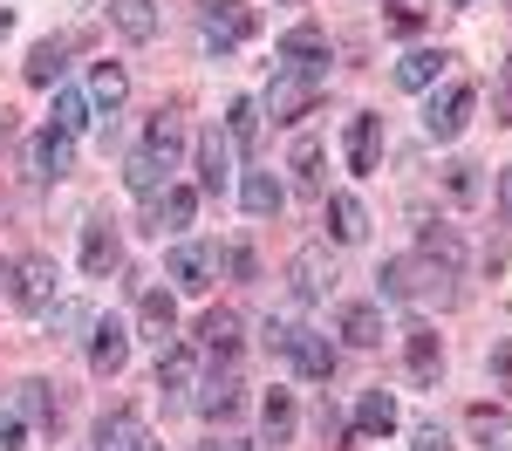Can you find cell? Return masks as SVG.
<instances>
[{
	"instance_id": "obj_51",
	"label": "cell",
	"mask_w": 512,
	"mask_h": 451,
	"mask_svg": "<svg viewBox=\"0 0 512 451\" xmlns=\"http://www.w3.org/2000/svg\"><path fill=\"white\" fill-rule=\"evenodd\" d=\"M137 451H164V445H137Z\"/></svg>"
},
{
	"instance_id": "obj_26",
	"label": "cell",
	"mask_w": 512,
	"mask_h": 451,
	"mask_svg": "<svg viewBox=\"0 0 512 451\" xmlns=\"http://www.w3.org/2000/svg\"><path fill=\"white\" fill-rule=\"evenodd\" d=\"M198 342H205L212 356H233V349H239V315H233V308H212V315L198 322Z\"/></svg>"
},
{
	"instance_id": "obj_29",
	"label": "cell",
	"mask_w": 512,
	"mask_h": 451,
	"mask_svg": "<svg viewBox=\"0 0 512 451\" xmlns=\"http://www.w3.org/2000/svg\"><path fill=\"white\" fill-rule=\"evenodd\" d=\"M437 69H444V55H437V48H417V55L396 62V89H431Z\"/></svg>"
},
{
	"instance_id": "obj_19",
	"label": "cell",
	"mask_w": 512,
	"mask_h": 451,
	"mask_svg": "<svg viewBox=\"0 0 512 451\" xmlns=\"http://www.w3.org/2000/svg\"><path fill=\"white\" fill-rule=\"evenodd\" d=\"M342 335H349L355 349H376V342H383V301H355V308H342Z\"/></svg>"
},
{
	"instance_id": "obj_2",
	"label": "cell",
	"mask_w": 512,
	"mask_h": 451,
	"mask_svg": "<svg viewBox=\"0 0 512 451\" xmlns=\"http://www.w3.org/2000/svg\"><path fill=\"white\" fill-rule=\"evenodd\" d=\"M219 274H226V246H212V240H178L171 246V281H178V294H205Z\"/></svg>"
},
{
	"instance_id": "obj_40",
	"label": "cell",
	"mask_w": 512,
	"mask_h": 451,
	"mask_svg": "<svg viewBox=\"0 0 512 451\" xmlns=\"http://www.w3.org/2000/svg\"><path fill=\"white\" fill-rule=\"evenodd\" d=\"M21 417H35V424H55V397H48V383H21Z\"/></svg>"
},
{
	"instance_id": "obj_8",
	"label": "cell",
	"mask_w": 512,
	"mask_h": 451,
	"mask_svg": "<svg viewBox=\"0 0 512 451\" xmlns=\"http://www.w3.org/2000/svg\"><path fill=\"white\" fill-rule=\"evenodd\" d=\"M117 260H123V246H117V226H110V219L82 226V274H89V281H103Z\"/></svg>"
},
{
	"instance_id": "obj_53",
	"label": "cell",
	"mask_w": 512,
	"mask_h": 451,
	"mask_svg": "<svg viewBox=\"0 0 512 451\" xmlns=\"http://www.w3.org/2000/svg\"><path fill=\"white\" fill-rule=\"evenodd\" d=\"M198 451H219V445H198Z\"/></svg>"
},
{
	"instance_id": "obj_42",
	"label": "cell",
	"mask_w": 512,
	"mask_h": 451,
	"mask_svg": "<svg viewBox=\"0 0 512 451\" xmlns=\"http://www.w3.org/2000/svg\"><path fill=\"white\" fill-rule=\"evenodd\" d=\"M390 28L417 35V28H424V0H390Z\"/></svg>"
},
{
	"instance_id": "obj_41",
	"label": "cell",
	"mask_w": 512,
	"mask_h": 451,
	"mask_svg": "<svg viewBox=\"0 0 512 451\" xmlns=\"http://www.w3.org/2000/svg\"><path fill=\"white\" fill-rule=\"evenodd\" d=\"M444 185L451 199H478V164H444Z\"/></svg>"
},
{
	"instance_id": "obj_14",
	"label": "cell",
	"mask_w": 512,
	"mask_h": 451,
	"mask_svg": "<svg viewBox=\"0 0 512 451\" xmlns=\"http://www.w3.org/2000/svg\"><path fill=\"white\" fill-rule=\"evenodd\" d=\"M28 158H35L41 178H62V171L76 164V144H69V130H41L35 144H28Z\"/></svg>"
},
{
	"instance_id": "obj_9",
	"label": "cell",
	"mask_w": 512,
	"mask_h": 451,
	"mask_svg": "<svg viewBox=\"0 0 512 451\" xmlns=\"http://www.w3.org/2000/svg\"><path fill=\"white\" fill-rule=\"evenodd\" d=\"M123 185H130L137 199H158L164 185H171V164H164L158 151H130V158H123Z\"/></svg>"
},
{
	"instance_id": "obj_7",
	"label": "cell",
	"mask_w": 512,
	"mask_h": 451,
	"mask_svg": "<svg viewBox=\"0 0 512 451\" xmlns=\"http://www.w3.org/2000/svg\"><path fill=\"white\" fill-rule=\"evenodd\" d=\"M315 89H321V69H308V76H287V82H274L267 89V117H280V123H294V117H308V103H315Z\"/></svg>"
},
{
	"instance_id": "obj_18",
	"label": "cell",
	"mask_w": 512,
	"mask_h": 451,
	"mask_svg": "<svg viewBox=\"0 0 512 451\" xmlns=\"http://www.w3.org/2000/svg\"><path fill=\"white\" fill-rule=\"evenodd\" d=\"M192 349H178V342H171V349H164V363H158V390H164V404H185V390H192Z\"/></svg>"
},
{
	"instance_id": "obj_25",
	"label": "cell",
	"mask_w": 512,
	"mask_h": 451,
	"mask_svg": "<svg viewBox=\"0 0 512 451\" xmlns=\"http://www.w3.org/2000/svg\"><path fill=\"white\" fill-rule=\"evenodd\" d=\"M280 55L301 62V69H328V35L321 28H294V35H280Z\"/></svg>"
},
{
	"instance_id": "obj_22",
	"label": "cell",
	"mask_w": 512,
	"mask_h": 451,
	"mask_svg": "<svg viewBox=\"0 0 512 451\" xmlns=\"http://www.w3.org/2000/svg\"><path fill=\"white\" fill-rule=\"evenodd\" d=\"M328 233H335L342 246H355V240H362V233H369V212H362V199L335 192V199H328Z\"/></svg>"
},
{
	"instance_id": "obj_34",
	"label": "cell",
	"mask_w": 512,
	"mask_h": 451,
	"mask_svg": "<svg viewBox=\"0 0 512 451\" xmlns=\"http://www.w3.org/2000/svg\"><path fill=\"white\" fill-rule=\"evenodd\" d=\"M260 424H267V445H287V438H294V397H287V390H274V397H267V410H260Z\"/></svg>"
},
{
	"instance_id": "obj_54",
	"label": "cell",
	"mask_w": 512,
	"mask_h": 451,
	"mask_svg": "<svg viewBox=\"0 0 512 451\" xmlns=\"http://www.w3.org/2000/svg\"><path fill=\"white\" fill-rule=\"evenodd\" d=\"M506 7H512V0H506Z\"/></svg>"
},
{
	"instance_id": "obj_43",
	"label": "cell",
	"mask_w": 512,
	"mask_h": 451,
	"mask_svg": "<svg viewBox=\"0 0 512 451\" xmlns=\"http://www.w3.org/2000/svg\"><path fill=\"white\" fill-rule=\"evenodd\" d=\"M28 445V424H21V410H0V451H21Z\"/></svg>"
},
{
	"instance_id": "obj_27",
	"label": "cell",
	"mask_w": 512,
	"mask_h": 451,
	"mask_svg": "<svg viewBox=\"0 0 512 451\" xmlns=\"http://www.w3.org/2000/svg\"><path fill=\"white\" fill-rule=\"evenodd\" d=\"M192 212H198V192H185V185H164V199H158V233H185V226H192Z\"/></svg>"
},
{
	"instance_id": "obj_46",
	"label": "cell",
	"mask_w": 512,
	"mask_h": 451,
	"mask_svg": "<svg viewBox=\"0 0 512 451\" xmlns=\"http://www.w3.org/2000/svg\"><path fill=\"white\" fill-rule=\"evenodd\" d=\"M294 335H301L294 322H267V349H294Z\"/></svg>"
},
{
	"instance_id": "obj_50",
	"label": "cell",
	"mask_w": 512,
	"mask_h": 451,
	"mask_svg": "<svg viewBox=\"0 0 512 451\" xmlns=\"http://www.w3.org/2000/svg\"><path fill=\"white\" fill-rule=\"evenodd\" d=\"M7 28H14V14H7V7H0V35H7Z\"/></svg>"
},
{
	"instance_id": "obj_6",
	"label": "cell",
	"mask_w": 512,
	"mask_h": 451,
	"mask_svg": "<svg viewBox=\"0 0 512 451\" xmlns=\"http://www.w3.org/2000/svg\"><path fill=\"white\" fill-rule=\"evenodd\" d=\"M198 185H205L212 199L233 185V137H226V130H205V137H198Z\"/></svg>"
},
{
	"instance_id": "obj_33",
	"label": "cell",
	"mask_w": 512,
	"mask_h": 451,
	"mask_svg": "<svg viewBox=\"0 0 512 451\" xmlns=\"http://www.w3.org/2000/svg\"><path fill=\"white\" fill-rule=\"evenodd\" d=\"M144 151H158V158L178 171V151H185V123H178V117H158V123H151V137H144Z\"/></svg>"
},
{
	"instance_id": "obj_49",
	"label": "cell",
	"mask_w": 512,
	"mask_h": 451,
	"mask_svg": "<svg viewBox=\"0 0 512 451\" xmlns=\"http://www.w3.org/2000/svg\"><path fill=\"white\" fill-rule=\"evenodd\" d=\"M219 451H253V445H239V438H226V445H219Z\"/></svg>"
},
{
	"instance_id": "obj_48",
	"label": "cell",
	"mask_w": 512,
	"mask_h": 451,
	"mask_svg": "<svg viewBox=\"0 0 512 451\" xmlns=\"http://www.w3.org/2000/svg\"><path fill=\"white\" fill-rule=\"evenodd\" d=\"M506 123H512V62H506Z\"/></svg>"
},
{
	"instance_id": "obj_45",
	"label": "cell",
	"mask_w": 512,
	"mask_h": 451,
	"mask_svg": "<svg viewBox=\"0 0 512 451\" xmlns=\"http://www.w3.org/2000/svg\"><path fill=\"white\" fill-rule=\"evenodd\" d=\"M321 438H328V451H342V410L321 404Z\"/></svg>"
},
{
	"instance_id": "obj_31",
	"label": "cell",
	"mask_w": 512,
	"mask_h": 451,
	"mask_svg": "<svg viewBox=\"0 0 512 451\" xmlns=\"http://www.w3.org/2000/svg\"><path fill=\"white\" fill-rule=\"evenodd\" d=\"M198 410H205V417H233V410H239V376H233V369H219V376L205 383Z\"/></svg>"
},
{
	"instance_id": "obj_15",
	"label": "cell",
	"mask_w": 512,
	"mask_h": 451,
	"mask_svg": "<svg viewBox=\"0 0 512 451\" xmlns=\"http://www.w3.org/2000/svg\"><path fill=\"white\" fill-rule=\"evenodd\" d=\"M137 445H144V417L137 410H110L96 424V451H137Z\"/></svg>"
},
{
	"instance_id": "obj_52",
	"label": "cell",
	"mask_w": 512,
	"mask_h": 451,
	"mask_svg": "<svg viewBox=\"0 0 512 451\" xmlns=\"http://www.w3.org/2000/svg\"><path fill=\"white\" fill-rule=\"evenodd\" d=\"M451 7H472V0H451Z\"/></svg>"
},
{
	"instance_id": "obj_24",
	"label": "cell",
	"mask_w": 512,
	"mask_h": 451,
	"mask_svg": "<svg viewBox=\"0 0 512 451\" xmlns=\"http://www.w3.org/2000/svg\"><path fill=\"white\" fill-rule=\"evenodd\" d=\"M41 315H48V335H55V342H76L82 328L96 322V308H89V301H48Z\"/></svg>"
},
{
	"instance_id": "obj_3",
	"label": "cell",
	"mask_w": 512,
	"mask_h": 451,
	"mask_svg": "<svg viewBox=\"0 0 512 451\" xmlns=\"http://www.w3.org/2000/svg\"><path fill=\"white\" fill-rule=\"evenodd\" d=\"M253 35V14L239 0H198V41L205 48H239Z\"/></svg>"
},
{
	"instance_id": "obj_36",
	"label": "cell",
	"mask_w": 512,
	"mask_h": 451,
	"mask_svg": "<svg viewBox=\"0 0 512 451\" xmlns=\"http://www.w3.org/2000/svg\"><path fill=\"white\" fill-rule=\"evenodd\" d=\"M82 123H89V96H82V89H55V130L76 137Z\"/></svg>"
},
{
	"instance_id": "obj_12",
	"label": "cell",
	"mask_w": 512,
	"mask_h": 451,
	"mask_svg": "<svg viewBox=\"0 0 512 451\" xmlns=\"http://www.w3.org/2000/svg\"><path fill=\"white\" fill-rule=\"evenodd\" d=\"M328 281H335V260H328V246H308V253H294V294H301V301L328 294Z\"/></svg>"
},
{
	"instance_id": "obj_17",
	"label": "cell",
	"mask_w": 512,
	"mask_h": 451,
	"mask_svg": "<svg viewBox=\"0 0 512 451\" xmlns=\"http://www.w3.org/2000/svg\"><path fill=\"white\" fill-rule=\"evenodd\" d=\"M465 424H472V438H478L485 451H512V417H506V410L472 404V410H465Z\"/></svg>"
},
{
	"instance_id": "obj_13",
	"label": "cell",
	"mask_w": 512,
	"mask_h": 451,
	"mask_svg": "<svg viewBox=\"0 0 512 451\" xmlns=\"http://www.w3.org/2000/svg\"><path fill=\"white\" fill-rule=\"evenodd\" d=\"M137 328H144V342H158V349H171V328H178V308H171V294H144L137 301Z\"/></svg>"
},
{
	"instance_id": "obj_30",
	"label": "cell",
	"mask_w": 512,
	"mask_h": 451,
	"mask_svg": "<svg viewBox=\"0 0 512 451\" xmlns=\"http://www.w3.org/2000/svg\"><path fill=\"white\" fill-rule=\"evenodd\" d=\"M437 369H444V342H437L431 328H417L410 335V376L417 383H437Z\"/></svg>"
},
{
	"instance_id": "obj_20",
	"label": "cell",
	"mask_w": 512,
	"mask_h": 451,
	"mask_svg": "<svg viewBox=\"0 0 512 451\" xmlns=\"http://www.w3.org/2000/svg\"><path fill=\"white\" fill-rule=\"evenodd\" d=\"M355 431H362V438H390L396 431V397L390 390H369V397L355 404Z\"/></svg>"
},
{
	"instance_id": "obj_47",
	"label": "cell",
	"mask_w": 512,
	"mask_h": 451,
	"mask_svg": "<svg viewBox=\"0 0 512 451\" xmlns=\"http://www.w3.org/2000/svg\"><path fill=\"white\" fill-rule=\"evenodd\" d=\"M499 219H506V226H512V164H506V171H499Z\"/></svg>"
},
{
	"instance_id": "obj_16",
	"label": "cell",
	"mask_w": 512,
	"mask_h": 451,
	"mask_svg": "<svg viewBox=\"0 0 512 451\" xmlns=\"http://www.w3.org/2000/svg\"><path fill=\"white\" fill-rule=\"evenodd\" d=\"M123 363H130V335H123L117 322H103L96 342H89V369H96V376H117Z\"/></svg>"
},
{
	"instance_id": "obj_1",
	"label": "cell",
	"mask_w": 512,
	"mask_h": 451,
	"mask_svg": "<svg viewBox=\"0 0 512 451\" xmlns=\"http://www.w3.org/2000/svg\"><path fill=\"white\" fill-rule=\"evenodd\" d=\"M376 281H383V301H396V308H424V301L444 308L451 301V267H437V260L431 267L424 260H390Z\"/></svg>"
},
{
	"instance_id": "obj_5",
	"label": "cell",
	"mask_w": 512,
	"mask_h": 451,
	"mask_svg": "<svg viewBox=\"0 0 512 451\" xmlns=\"http://www.w3.org/2000/svg\"><path fill=\"white\" fill-rule=\"evenodd\" d=\"M14 301H21L28 315H41V308L55 301V260H48V253H28V260H14Z\"/></svg>"
},
{
	"instance_id": "obj_32",
	"label": "cell",
	"mask_w": 512,
	"mask_h": 451,
	"mask_svg": "<svg viewBox=\"0 0 512 451\" xmlns=\"http://www.w3.org/2000/svg\"><path fill=\"white\" fill-rule=\"evenodd\" d=\"M226 137H233V151H253V137H260V103L253 96H239L226 110Z\"/></svg>"
},
{
	"instance_id": "obj_28",
	"label": "cell",
	"mask_w": 512,
	"mask_h": 451,
	"mask_svg": "<svg viewBox=\"0 0 512 451\" xmlns=\"http://www.w3.org/2000/svg\"><path fill=\"white\" fill-rule=\"evenodd\" d=\"M342 151H349V171H376V117H349Z\"/></svg>"
},
{
	"instance_id": "obj_35",
	"label": "cell",
	"mask_w": 512,
	"mask_h": 451,
	"mask_svg": "<svg viewBox=\"0 0 512 451\" xmlns=\"http://www.w3.org/2000/svg\"><path fill=\"white\" fill-rule=\"evenodd\" d=\"M62 55H69L62 41H41L35 55H28V82H35V89H48V82L62 76Z\"/></svg>"
},
{
	"instance_id": "obj_38",
	"label": "cell",
	"mask_w": 512,
	"mask_h": 451,
	"mask_svg": "<svg viewBox=\"0 0 512 451\" xmlns=\"http://www.w3.org/2000/svg\"><path fill=\"white\" fill-rule=\"evenodd\" d=\"M294 171H301L308 192H321V144L315 137H294Z\"/></svg>"
},
{
	"instance_id": "obj_37",
	"label": "cell",
	"mask_w": 512,
	"mask_h": 451,
	"mask_svg": "<svg viewBox=\"0 0 512 451\" xmlns=\"http://www.w3.org/2000/svg\"><path fill=\"white\" fill-rule=\"evenodd\" d=\"M424 260H444V267H458V260H465V240H458L451 226H424Z\"/></svg>"
},
{
	"instance_id": "obj_23",
	"label": "cell",
	"mask_w": 512,
	"mask_h": 451,
	"mask_svg": "<svg viewBox=\"0 0 512 451\" xmlns=\"http://www.w3.org/2000/svg\"><path fill=\"white\" fill-rule=\"evenodd\" d=\"M110 21H117L130 41H151L158 35V0H110Z\"/></svg>"
},
{
	"instance_id": "obj_10",
	"label": "cell",
	"mask_w": 512,
	"mask_h": 451,
	"mask_svg": "<svg viewBox=\"0 0 512 451\" xmlns=\"http://www.w3.org/2000/svg\"><path fill=\"white\" fill-rule=\"evenodd\" d=\"M287 356H294V369H301L308 383H328V376H335V342H328V335H308V328H301Z\"/></svg>"
},
{
	"instance_id": "obj_44",
	"label": "cell",
	"mask_w": 512,
	"mask_h": 451,
	"mask_svg": "<svg viewBox=\"0 0 512 451\" xmlns=\"http://www.w3.org/2000/svg\"><path fill=\"white\" fill-rule=\"evenodd\" d=\"M492 383L512 390V342H492Z\"/></svg>"
},
{
	"instance_id": "obj_4",
	"label": "cell",
	"mask_w": 512,
	"mask_h": 451,
	"mask_svg": "<svg viewBox=\"0 0 512 451\" xmlns=\"http://www.w3.org/2000/svg\"><path fill=\"white\" fill-rule=\"evenodd\" d=\"M472 82H444V89H437L431 96V110H424V130H431L437 144H451V137H458V130H465V123H472Z\"/></svg>"
},
{
	"instance_id": "obj_21",
	"label": "cell",
	"mask_w": 512,
	"mask_h": 451,
	"mask_svg": "<svg viewBox=\"0 0 512 451\" xmlns=\"http://www.w3.org/2000/svg\"><path fill=\"white\" fill-rule=\"evenodd\" d=\"M123 96H130V76H123V62H96V76H89V110H117Z\"/></svg>"
},
{
	"instance_id": "obj_11",
	"label": "cell",
	"mask_w": 512,
	"mask_h": 451,
	"mask_svg": "<svg viewBox=\"0 0 512 451\" xmlns=\"http://www.w3.org/2000/svg\"><path fill=\"white\" fill-rule=\"evenodd\" d=\"M239 205H246L253 219H274L280 205H287V192H280L274 171H246V178H239Z\"/></svg>"
},
{
	"instance_id": "obj_39",
	"label": "cell",
	"mask_w": 512,
	"mask_h": 451,
	"mask_svg": "<svg viewBox=\"0 0 512 451\" xmlns=\"http://www.w3.org/2000/svg\"><path fill=\"white\" fill-rule=\"evenodd\" d=\"M410 451H458V445H451V431H444L437 417H417V424H410Z\"/></svg>"
}]
</instances>
